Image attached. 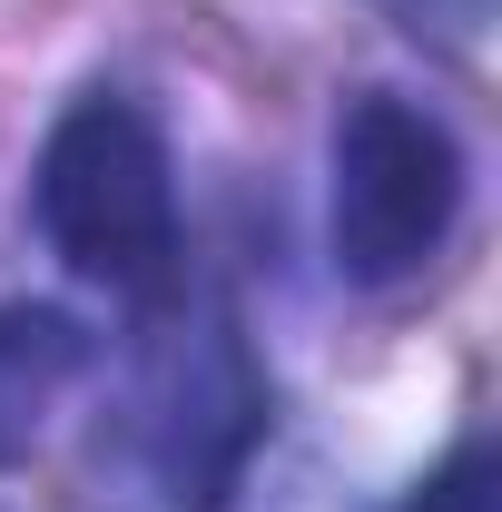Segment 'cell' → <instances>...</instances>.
I'll return each instance as SVG.
<instances>
[{
  "label": "cell",
  "instance_id": "obj_3",
  "mask_svg": "<svg viewBox=\"0 0 502 512\" xmlns=\"http://www.w3.org/2000/svg\"><path fill=\"white\" fill-rule=\"evenodd\" d=\"M463 138L404 99V89H355L335 109V148H325V247L345 286H404L424 276L453 227H463Z\"/></svg>",
  "mask_w": 502,
  "mask_h": 512
},
{
  "label": "cell",
  "instance_id": "obj_5",
  "mask_svg": "<svg viewBox=\"0 0 502 512\" xmlns=\"http://www.w3.org/2000/svg\"><path fill=\"white\" fill-rule=\"evenodd\" d=\"M404 512H502V463H493V444L463 434V444H453L434 473L404 493Z\"/></svg>",
  "mask_w": 502,
  "mask_h": 512
},
{
  "label": "cell",
  "instance_id": "obj_2",
  "mask_svg": "<svg viewBox=\"0 0 502 512\" xmlns=\"http://www.w3.org/2000/svg\"><path fill=\"white\" fill-rule=\"evenodd\" d=\"M30 207H40V237L69 276L109 286L128 306H158L178 296V266H188V227H178V158L158 119L128 99V89H79L50 138H40V168H30Z\"/></svg>",
  "mask_w": 502,
  "mask_h": 512
},
{
  "label": "cell",
  "instance_id": "obj_4",
  "mask_svg": "<svg viewBox=\"0 0 502 512\" xmlns=\"http://www.w3.org/2000/svg\"><path fill=\"white\" fill-rule=\"evenodd\" d=\"M89 325L60 306H0V463L40 444V424L69 404V384L89 375Z\"/></svg>",
  "mask_w": 502,
  "mask_h": 512
},
{
  "label": "cell",
  "instance_id": "obj_6",
  "mask_svg": "<svg viewBox=\"0 0 502 512\" xmlns=\"http://www.w3.org/2000/svg\"><path fill=\"white\" fill-rule=\"evenodd\" d=\"M384 20H404L414 40H443V50H473L493 30V0H375Z\"/></svg>",
  "mask_w": 502,
  "mask_h": 512
},
{
  "label": "cell",
  "instance_id": "obj_1",
  "mask_svg": "<svg viewBox=\"0 0 502 512\" xmlns=\"http://www.w3.org/2000/svg\"><path fill=\"white\" fill-rule=\"evenodd\" d=\"M89 434L99 512H227L247 453L266 444V365H256L237 306L217 296H158Z\"/></svg>",
  "mask_w": 502,
  "mask_h": 512
}]
</instances>
